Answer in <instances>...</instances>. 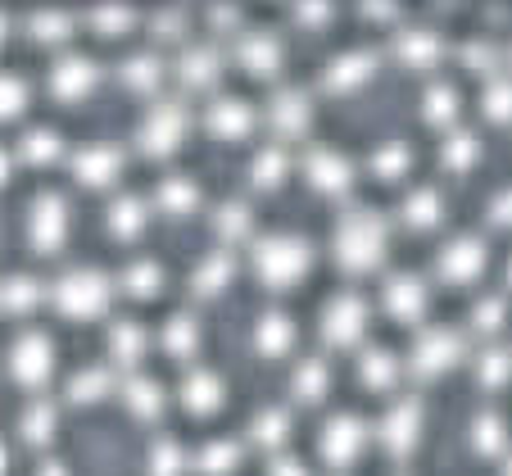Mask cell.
Instances as JSON below:
<instances>
[{"instance_id":"6da1fadb","label":"cell","mask_w":512,"mask_h":476,"mask_svg":"<svg viewBox=\"0 0 512 476\" xmlns=\"http://www.w3.org/2000/svg\"><path fill=\"white\" fill-rule=\"evenodd\" d=\"M331 254L345 272L363 277L372 272L381 259H386V218L372 214V209H354L336 223V236H331Z\"/></svg>"},{"instance_id":"7a4b0ae2","label":"cell","mask_w":512,"mask_h":476,"mask_svg":"<svg viewBox=\"0 0 512 476\" xmlns=\"http://www.w3.org/2000/svg\"><path fill=\"white\" fill-rule=\"evenodd\" d=\"M313 268V250L304 236L272 232L263 241H254V272L268 291H290L304 282V272Z\"/></svg>"},{"instance_id":"3957f363","label":"cell","mask_w":512,"mask_h":476,"mask_svg":"<svg viewBox=\"0 0 512 476\" xmlns=\"http://www.w3.org/2000/svg\"><path fill=\"white\" fill-rule=\"evenodd\" d=\"M50 300H55V309L64 313V318L91 322V318H100V313L109 309L114 286H109V277L105 272H96V268H73V272H64V277L50 286Z\"/></svg>"},{"instance_id":"277c9868","label":"cell","mask_w":512,"mask_h":476,"mask_svg":"<svg viewBox=\"0 0 512 476\" xmlns=\"http://www.w3.org/2000/svg\"><path fill=\"white\" fill-rule=\"evenodd\" d=\"M50 372H55V340L37 327L19 331L14 345H10V377L19 381V386L37 390V386L50 381Z\"/></svg>"},{"instance_id":"5b68a950","label":"cell","mask_w":512,"mask_h":476,"mask_svg":"<svg viewBox=\"0 0 512 476\" xmlns=\"http://www.w3.org/2000/svg\"><path fill=\"white\" fill-rule=\"evenodd\" d=\"M363 336H368V300L354 291L336 295L322 309V340H327L331 350H354Z\"/></svg>"},{"instance_id":"8992f818","label":"cell","mask_w":512,"mask_h":476,"mask_svg":"<svg viewBox=\"0 0 512 476\" xmlns=\"http://www.w3.org/2000/svg\"><path fill=\"white\" fill-rule=\"evenodd\" d=\"M28 241L37 254H55L68 241V204L59 195H37V204L28 209Z\"/></svg>"},{"instance_id":"52a82bcc","label":"cell","mask_w":512,"mask_h":476,"mask_svg":"<svg viewBox=\"0 0 512 476\" xmlns=\"http://www.w3.org/2000/svg\"><path fill=\"white\" fill-rule=\"evenodd\" d=\"M458 359H463V340H458L449 327L422 331V336L413 340V354H408L417 377H440V372H449Z\"/></svg>"},{"instance_id":"ba28073f","label":"cell","mask_w":512,"mask_h":476,"mask_svg":"<svg viewBox=\"0 0 512 476\" xmlns=\"http://www.w3.org/2000/svg\"><path fill=\"white\" fill-rule=\"evenodd\" d=\"M368 449V427H363V418H354V413H336V418L322 427V458H327V467H349L358 454Z\"/></svg>"},{"instance_id":"9c48e42d","label":"cell","mask_w":512,"mask_h":476,"mask_svg":"<svg viewBox=\"0 0 512 476\" xmlns=\"http://www.w3.org/2000/svg\"><path fill=\"white\" fill-rule=\"evenodd\" d=\"M485 272V241L481 236H454V241L440 250V277L449 286H467Z\"/></svg>"},{"instance_id":"30bf717a","label":"cell","mask_w":512,"mask_h":476,"mask_svg":"<svg viewBox=\"0 0 512 476\" xmlns=\"http://www.w3.org/2000/svg\"><path fill=\"white\" fill-rule=\"evenodd\" d=\"M417 436H422V408H417V399L390 404V413L381 418V445L395 458H408L417 449Z\"/></svg>"},{"instance_id":"8fae6325","label":"cell","mask_w":512,"mask_h":476,"mask_svg":"<svg viewBox=\"0 0 512 476\" xmlns=\"http://www.w3.org/2000/svg\"><path fill=\"white\" fill-rule=\"evenodd\" d=\"M381 304H386V313L395 322H417L426 313V282L417 272H395L386 291H381Z\"/></svg>"},{"instance_id":"7c38bea8","label":"cell","mask_w":512,"mask_h":476,"mask_svg":"<svg viewBox=\"0 0 512 476\" xmlns=\"http://www.w3.org/2000/svg\"><path fill=\"white\" fill-rule=\"evenodd\" d=\"M223 399H227V386H223V377H218V372H209V368H191V372H186L182 404L191 408L195 418H209V413H218V408H223Z\"/></svg>"},{"instance_id":"4fadbf2b","label":"cell","mask_w":512,"mask_h":476,"mask_svg":"<svg viewBox=\"0 0 512 476\" xmlns=\"http://www.w3.org/2000/svg\"><path fill=\"white\" fill-rule=\"evenodd\" d=\"M123 404L132 418L141 422H155L159 413H164V386L150 377H141V372H132V377L123 381Z\"/></svg>"},{"instance_id":"5bb4252c","label":"cell","mask_w":512,"mask_h":476,"mask_svg":"<svg viewBox=\"0 0 512 476\" xmlns=\"http://www.w3.org/2000/svg\"><path fill=\"white\" fill-rule=\"evenodd\" d=\"M232 277H236V254H209V259H200V268L191 272V291L200 295V300H213V295L227 291Z\"/></svg>"},{"instance_id":"9a60e30c","label":"cell","mask_w":512,"mask_h":476,"mask_svg":"<svg viewBox=\"0 0 512 476\" xmlns=\"http://www.w3.org/2000/svg\"><path fill=\"white\" fill-rule=\"evenodd\" d=\"M404 223L413 227V232H435V227L445 223V200H440V191L417 186V191L404 200Z\"/></svg>"},{"instance_id":"2e32d148","label":"cell","mask_w":512,"mask_h":476,"mask_svg":"<svg viewBox=\"0 0 512 476\" xmlns=\"http://www.w3.org/2000/svg\"><path fill=\"white\" fill-rule=\"evenodd\" d=\"M254 345H259L263 359H281L295 345V322L286 313H263L259 327H254Z\"/></svg>"},{"instance_id":"e0dca14e","label":"cell","mask_w":512,"mask_h":476,"mask_svg":"<svg viewBox=\"0 0 512 476\" xmlns=\"http://www.w3.org/2000/svg\"><path fill=\"white\" fill-rule=\"evenodd\" d=\"M55 427H59V413H55V404H50V399H37V404L23 408V418H19V436L28 440L32 449L50 445V440H55Z\"/></svg>"},{"instance_id":"ac0fdd59","label":"cell","mask_w":512,"mask_h":476,"mask_svg":"<svg viewBox=\"0 0 512 476\" xmlns=\"http://www.w3.org/2000/svg\"><path fill=\"white\" fill-rule=\"evenodd\" d=\"M73 173H78V182H82V186H96V191H105V186L118 177V155H114L109 146L82 150L78 164H73Z\"/></svg>"},{"instance_id":"d6986e66","label":"cell","mask_w":512,"mask_h":476,"mask_svg":"<svg viewBox=\"0 0 512 476\" xmlns=\"http://www.w3.org/2000/svg\"><path fill=\"white\" fill-rule=\"evenodd\" d=\"M118 286H123V295H132V300H155L159 286H164V268H159L155 259H136L123 268Z\"/></svg>"},{"instance_id":"ffe728a7","label":"cell","mask_w":512,"mask_h":476,"mask_svg":"<svg viewBox=\"0 0 512 476\" xmlns=\"http://www.w3.org/2000/svg\"><path fill=\"white\" fill-rule=\"evenodd\" d=\"M290 390H295V399H300V404H322V399H327V390H331V368L322 359H304L300 368H295Z\"/></svg>"},{"instance_id":"44dd1931","label":"cell","mask_w":512,"mask_h":476,"mask_svg":"<svg viewBox=\"0 0 512 476\" xmlns=\"http://www.w3.org/2000/svg\"><path fill=\"white\" fill-rule=\"evenodd\" d=\"M145 354V327H136V322H114L109 327V359L118 363V368H136Z\"/></svg>"},{"instance_id":"7402d4cb","label":"cell","mask_w":512,"mask_h":476,"mask_svg":"<svg viewBox=\"0 0 512 476\" xmlns=\"http://www.w3.org/2000/svg\"><path fill=\"white\" fill-rule=\"evenodd\" d=\"M114 390V377H109V368H82V372H73V381H68V404H78V408H87V404H100V399Z\"/></svg>"},{"instance_id":"603a6c76","label":"cell","mask_w":512,"mask_h":476,"mask_svg":"<svg viewBox=\"0 0 512 476\" xmlns=\"http://www.w3.org/2000/svg\"><path fill=\"white\" fill-rule=\"evenodd\" d=\"M304 173H309V182L318 186L322 195H340L349 186V164L336 155H327V150H318V155L304 164Z\"/></svg>"},{"instance_id":"cb8c5ba5","label":"cell","mask_w":512,"mask_h":476,"mask_svg":"<svg viewBox=\"0 0 512 476\" xmlns=\"http://www.w3.org/2000/svg\"><path fill=\"white\" fill-rule=\"evenodd\" d=\"M145 232V204L136 195H123V200L109 204V236L118 241H136Z\"/></svg>"},{"instance_id":"d4e9b609","label":"cell","mask_w":512,"mask_h":476,"mask_svg":"<svg viewBox=\"0 0 512 476\" xmlns=\"http://www.w3.org/2000/svg\"><path fill=\"white\" fill-rule=\"evenodd\" d=\"M399 377V359L390 350H368L363 359H358V381L368 390H390Z\"/></svg>"},{"instance_id":"484cf974","label":"cell","mask_w":512,"mask_h":476,"mask_svg":"<svg viewBox=\"0 0 512 476\" xmlns=\"http://www.w3.org/2000/svg\"><path fill=\"white\" fill-rule=\"evenodd\" d=\"M213 232L223 236V241H245L254 232V214L245 200H227L218 214H213Z\"/></svg>"},{"instance_id":"4316f807","label":"cell","mask_w":512,"mask_h":476,"mask_svg":"<svg viewBox=\"0 0 512 476\" xmlns=\"http://www.w3.org/2000/svg\"><path fill=\"white\" fill-rule=\"evenodd\" d=\"M164 350L173 354V359H191V354L200 350V322L186 318V313L168 318V327H164Z\"/></svg>"},{"instance_id":"83f0119b","label":"cell","mask_w":512,"mask_h":476,"mask_svg":"<svg viewBox=\"0 0 512 476\" xmlns=\"http://www.w3.org/2000/svg\"><path fill=\"white\" fill-rule=\"evenodd\" d=\"M472 445H476V454H485V458L508 449V427H503L499 413H481V418L472 422Z\"/></svg>"},{"instance_id":"f1b7e54d","label":"cell","mask_w":512,"mask_h":476,"mask_svg":"<svg viewBox=\"0 0 512 476\" xmlns=\"http://www.w3.org/2000/svg\"><path fill=\"white\" fill-rule=\"evenodd\" d=\"M159 209H164L168 218H186L200 209V191H195L191 182H182V177H173V182L159 186Z\"/></svg>"},{"instance_id":"f546056e","label":"cell","mask_w":512,"mask_h":476,"mask_svg":"<svg viewBox=\"0 0 512 476\" xmlns=\"http://www.w3.org/2000/svg\"><path fill=\"white\" fill-rule=\"evenodd\" d=\"M286 436H290V418L281 413V408H263L259 418H254V427H250V440L263 445V449H281Z\"/></svg>"},{"instance_id":"4dcf8cb0","label":"cell","mask_w":512,"mask_h":476,"mask_svg":"<svg viewBox=\"0 0 512 476\" xmlns=\"http://www.w3.org/2000/svg\"><path fill=\"white\" fill-rule=\"evenodd\" d=\"M236 463H241V445H236V440H213V445H204L200 458H195V467H200L204 476H227Z\"/></svg>"},{"instance_id":"1f68e13d","label":"cell","mask_w":512,"mask_h":476,"mask_svg":"<svg viewBox=\"0 0 512 476\" xmlns=\"http://www.w3.org/2000/svg\"><path fill=\"white\" fill-rule=\"evenodd\" d=\"M476 377H481L485 390H499L512 381V350H499V345H490V350L476 359Z\"/></svg>"},{"instance_id":"d6a6232c","label":"cell","mask_w":512,"mask_h":476,"mask_svg":"<svg viewBox=\"0 0 512 476\" xmlns=\"http://www.w3.org/2000/svg\"><path fill=\"white\" fill-rule=\"evenodd\" d=\"M177 136H182V118H177L173 109H159V118L150 123V132H145V150H150V155H173Z\"/></svg>"},{"instance_id":"836d02e7","label":"cell","mask_w":512,"mask_h":476,"mask_svg":"<svg viewBox=\"0 0 512 476\" xmlns=\"http://www.w3.org/2000/svg\"><path fill=\"white\" fill-rule=\"evenodd\" d=\"M186 472V449L173 436H159L150 445V476H182Z\"/></svg>"},{"instance_id":"e575fe53","label":"cell","mask_w":512,"mask_h":476,"mask_svg":"<svg viewBox=\"0 0 512 476\" xmlns=\"http://www.w3.org/2000/svg\"><path fill=\"white\" fill-rule=\"evenodd\" d=\"M41 304V286L32 282L28 272L23 277H5V313H32Z\"/></svg>"},{"instance_id":"d590c367","label":"cell","mask_w":512,"mask_h":476,"mask_svg":"<svg viewBox=\"0 0 512 476\" xmlns=\"http://www.w3.org/2000/svg\"><path fill=\"white\" fill-rule=\"evenodd\" d=\"M503 322H508V300H503V295H485L472 313V331L494 336V331H503Z\"/></svg>"},{"instance_id":"8d00e7d4","label":"cell","mask_w":512,"mask_h":476,"mask_svg":"<svg viewBox=\"0 0 512 476\" xmlns=\"http://www.w3.org/2000/svg\"><path fill=\"white\" fill-rule=\"evenodd\" d=\"M254 186L259 191H268V186H277L281 177H286V159H281V150H263L259 159H254Z\"/></svg>"},{"instance_id":"74e56055","label":"cell","mask_w":512,"mask_h":476,"mask_svg":"<svg viewBox=\"0 0 512 476\" xmlns=\"http://www.w3.org/2000/svg\"><path fill=\"white\" fill-rule=\"evenodd\" d=\"M476 164V141L472 136H454L445 146V168H454V173H463V168Z\"/></svg>"},{"instance_id":"f35d334b","label":"cell","mask_w":512,"mask_h":476,"mask_svg":"<svg viewBox=\"0 0 512 476\" xmlns=\"http://www.w3.org/2000/svg\"><path fill=\"white\" fill-rule=\"evenodd\" d=\"M213 127H218L223 136H241L245 127H250V118H245L241 105H223V109H218V118H213Z\"/></svg>"},{"instance_id":"ab89813d","label":"cell","mask_w":512,"mask_h":476,"mask_svg":"<svg viewBox=\"0 0 512 476\" xmlns=\"http://www.w3.org/2000/svg\"><path fill=\"white\" fill-rule=\"evenodd\" d=\"M372 168H377L381 177H399L408 168V155H404V146H386L377 159H372Z\"/></svg>"},{"instance_id":"60d3db41","label":"cell","mask_w":512,"mask_h":476,"mask_svg":"<svg viewBox=\"0 0 512 476\" xmlns=\"http://www.w3.org/2000/svg\"><path fill=\"white\" fill-rule=\"evenodd\" d=\"M485 214H490L494 227H503V232H508V227H512V191H503L499 200H490V209H485Z\"/></svg>"},{"instance_id":"b9f144b4","label":"cell","mask_w":512,"mask_h":476,"mask_svg":"<svg viewBox=\"0 0 512 476\" xmlns=\"http://www.w3.org/2000/svg\"><path fill=\"white\" fill-rule=\"evenodd\" d=\"M55 150H59V141H50V136H32V141H28V155L37 159V164H50V159H55Z\"/></svg>"},{"instance_id":"7bdbcfd3","label":"cell","mask_w":512,"mask_h":476,"mask_svg":"<svg viewBox=\"0 0 512 476\" xmlns=\"http://www.w3.org/2000/svg\"><path fill=\"white\" fill-rule=\"evenodd\" d=\"M268 476H309V472H304L300 458H286V454H281V458H272V463H268Z\"/></svg>"},{"instance_id":"ee69618b","label":"cell","mask_w":512,"mask_h":476,"mask_svg":"<svg viewBox=\"0 0 512 476\" xmlns=\"http://www.w3.org/2000/svg\"><path fill=\"white\" fill-rule=\"evenodd\" d=\"M41 476H68L59 463H41Z\"/></svg>"},{"instance_id":"f6af8a7d","label":"cell","mask_w":512,"mask_h":476,"mask_svg":"<svg viewBox=\"0 0 512 476\" xmlns=\"http://www.w3.org/2000/svg\"><path fill=\"white\" fill-rule=\"evenodd\" d=\"M503 476H512V454H508V463H503Z\"/></svg>"},{"instance_id":"bcb514c9","label":"cell","mask_w":512,"mask_h":476,"mask_svg":"<svg viewBox=\"0 0 512 476\" xmlns=\"http://www.w3.org/2000/svg\"><path fill=\"white\" fill-rule=\"evenodd\" d=\"M508 286H512V263H508Z\"/></svg>"}]
</instances>
